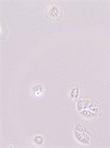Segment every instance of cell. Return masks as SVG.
Masks as SVG:
<instances>
[{
  "instance_id": "obj_4",
  "label": "cell",
  "mask_w": 110,
  "mask_h": 148,
  "mask_svg": "<svg viewBox=\"0 0 110 148\" xmlns=\"http://www.w3.org/2000/svg\"><path fill=\"white\" fill-rule=\"evenodd\" d=\"M29 91H30L31 95H33V97H39L43 94L44 86L40 81H36L31 85Z\"/></svg>"
},
{
  "instance_id": "obj_6",
  "label": "cell",
  "mask_w": 110,
  "mask_h": 148,
  "mask_svg": "<svg viewBox=\"0 0 110 148\" xmlns=\"http://www.w3.org/2000/svg\"><path fill=\"white\" fill-rule=\"evenodd\" d=\"M44 141H45V138L42 135H35L33 138V144H35L37 147L42 146L44 143Z\"/></svg>"
},
{
  "instance_id": "obj_2",
  "label": "cell",
  "mask_w": 110,
  "mask_h": 148,
  "mask_svg": "<svg viewBox=\"0 0 110 148\" xmlns=\"http://www.w3.org/2000/svg\"><path fill=\"white\" fill-rule=\"evenodd\" d=\"M73 129L81 133L88 134L93 138H95L96 136V131L94 129L93 126L91 125L88 122H84L83 121L76 122L73 125Z\"/></svg>"
},
{
  "instance_id": "obj_1",
  "label": "cell",
  "mask_w": 110,
  "mask_h": 148,
  "mask_svg": "<svg viewBox=\"0 0 110 148\" xmlns=\"http://www.w3.org/2000/svg\"><path fill=\"white\" fill-rule=\"evenodd\" d=\"M45 16L51 21H60L64 17V10L58 2L53 1L45 9Z\"/></svg>"
},
{
  "instance_id": "obj_7",
  "label": "cell",
  "mask_w": 110,
  "mask_h": 148,
  "mask_svg": "<svg viewBox=\"0 0 110 148\" xmlns=\"http://www.w3.org/2000/svg\"><path fill=\"white\" fill-rule=\"evenodd\" d=\"M80 114L83 117L87 118V119H96L98 116H96V114H92V112H90V111H81Z\"/></svg>"
},
{
  "instance_id": "obj_3",
  "label": "cell",
  "mask_w": 110,
  "mask_h": 148,
  "mask_svg": "<svg viewBox=\"0 0 110 148\" xmlns=\"http://www.w3.org/2000/svg\"><path fill=\"white\" fill-rule=\"evenodd\" d=\"M70 97L74 101H77L83 96V90L81 86L78 84H73L69 87Z\"/></svg>"
},
{
  "instance_id": "obj_5",
  "label": "cell",
  "mask_w": 110,
  "mask_h": 148,
  "mask_svg": "<svg viewBox=\"0 0 110 148\" xmlns=\"http://www.w3.org/2000/svg\"><path fill=\"white\" fill-rule=\"evenodd\" d=\"M74 136L76 137V140L79 143L83 144V145H90L93 141V138L91 137L90 136L84 133H81V132L78 131V130H74Z\"/></svg>"
}]
</instances>
